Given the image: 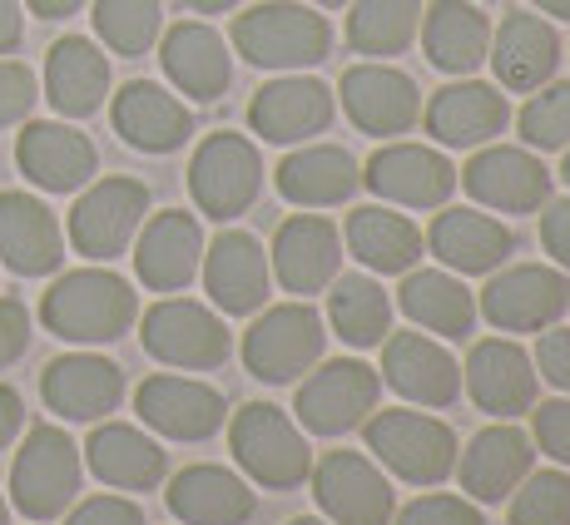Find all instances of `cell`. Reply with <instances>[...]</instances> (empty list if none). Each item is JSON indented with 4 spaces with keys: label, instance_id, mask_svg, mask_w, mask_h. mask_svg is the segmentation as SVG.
Returning <instances> with one entry per match:
<instances>
[{
    "label": "cell",
    "instance_id": "obj_7",
    "mask_svg": "<svg viewBox=\"0 0 570 525\" xmlns=\"http://www.w3.org/2000/svg\"><path fill=\"white\" fill-rule=\"evenodd\" d=\"M80 476H85V456L70 442V432L40 422L26 432L16 466H10V506L26 521H55L75 506Z\"/></svg>",
    "mask_w": 570,
    "mask_h": 525
},
{
    "label": "cell",
    "instance_id": "obj_25",
    "mask_svg": "<svg viewBox=\"0 0 570 525\" xmlns=\"http://www.w3.org/2000/svg\"><path fill=\"white\" fill-rule=\"evenodd\" d=\"M16 164L36 189L46 194H75L95 179L100 169V155H95L90 135H80L75 125H60V119H36V125L20 129L16 139Z\"/></svg>",
    "mask_w": 570,
    "mask_h": 525
},
{
    "label": "cell",
    "instance_id": "obj_32",
    "mask_svg": "<svg viewBox=\"0 0 570 525\" xmlns=\"http://www.w3.org/2000/svg\"><path fill=\"white\" fill-rule=\"evenodd\" d=\"M164 506L184 525H248L258 511V496L238 472L199 462V466H184L179 476H169Z\"/></svg>",
    "mask_w": 570,
    "mask_h": 525
},
{
    "label": "cell",
    "instance_id": "obj_45",
    "mask_svg": "<svg viewBox=\"0 0 570 525\" xmlns=\"http://www.w3.org/2000/svg\"><path fill=\"white\" fill-rule=\"evenodd\" d=\"M531 442L541 446V456H551L556 466L570 472V397L566 392L531 407Z\"/></svg>",
    "mask_w": 570,
    "mask_h": 525
},
{
    "label": "cell",
    "instance_id": "obj_22",
    "mask_svg": "<svg viewBox=\"0 0 570 525\" xmlns=\"http://www.w3.org/2000/svg\"><path fill=\"white\" fill-rule=\"evenodd\" d=\"M135 412L149 432L169 436V442H208V436H218L228 422L224 392L208 387L199 377H174V372H159V377L139 382Z\"/></svg>",
    "mask_w": 570,
    "mask_h": 525
},
{
    "label": "cell",
    "instance_id": "obj_53",
    "mask_svg": "<svg viewBox=\"0 0 570 525\" xmlns=\"http://www.w3.org/2000/svg\"><path fill=\"white\" fill-rule=\"evenodd\" d=\"M30 10H36L40 20H65V16H75V10L85 6V0H26Z\"/></svg>",
    "mask_w": 570,
    "mask_h": 525
},
{
    "label": "cell",
    "instance_id": "obj_39",
    "mask_svg": "<svg viewBox=\"0 0 570 525\" xmlns=\"http://www.w3.org/2000/svg\"><path fill=\"white\" fill-rule=\"evenodd\" d=\"M323 323L333 327L347 347H357V353L382 347V337L392 333V298L377 283V273H337V278L327 283Z\"/></svg>",
    "mask_w": 570,
    "mask_h": 525
},
{
    "label": "cell",
    "instance_id": "obj_10",
    "mask_svg": "<svg viewBox=\"0 0 570 525\" xmlns=\"http://www.w3.org/2000/svg\"><path fill=\"white\" fill-rule=\"evenodd\" d=\"M456 189L471 194V204L487 214H541L556 179L541 155L525 145H481L456 169Z\"/></svg>",
    "mask_w": 570,
    "mask_h": 525
},
{
    "label": "cell",
    "instance_id": "obj_12",
    "mask_svg": "<svg viewBox=\"0 0 570 525\" xmlns=\"http://www.w3.org/2000/svg\"><path fill=\"white\" fill-rule=\"evenodd\" d=\"M313 501L327 525H392L397 491L367 452H327L308 472Z\"/></svg>",
    "mask_w": 570,
    "mask_h": 525
},
{
    "label": "cell",
    "instance_id": "obj_56",
    "mask_svg": "<svg viewBox=\"0 0 570 525\" xmlns=\"http://www.w3.org/2000/svg\"><path fill=\"white\" fill-rule=\"evenodd\" d=\"M308 6H317V10H343L347 0H308Z\"/></svg>",
    "mask_w": 570,
    "mask_h": 525
},
{
    "label": "cell",
    "instance_id": "obj_31",
    "mask_svg": "<svg viewBox=\"0 0 570 525\" xmlns=\"http://www.w3.org/2000/svg\"><path fill=\"white\" fill-rule=\"evenodd\" d=\"M273 189L278 199L298 204V209H337L363 189V164L347 155L343 145H298L278 159L273 169Z\"/></svg>",
    "mask_w": 570,
    "mask_h": 525
},
{
    "label": "cell",
    "instance_id": "obj_16",
    "mask_svg": "<svg viewBox=\"0 0 570 525\" xmlns=\"http://www.w3.org/2000/svg\"><path fill=\"white\" fill-rule=\"evenodd\" d=\"M363 189H372L392 209H442L456 194V164L432 145L387 139L363 164Z\"/></svg>",
    "mask_w": 570,
    "mask_h": 525
},
{
    "label": "cell",
    "instance_id": "obj_13",
    "mask_svg": "<svg viewBox=\"0 0 570 525\" xmlns=\"http://www.w3.org/2000/svg\"><path fill=\"white\" fill-rule=\"evenodd\" d=\"M149 214V189L129 174H115V179H90V189L75 199L70 209V248L85 254L90 262H115L135 244L139 224Z\"/></svg>",
    "mask_w": 570,
    "mask_h": 525
},
{
    "label": "cell",
    "instance_id": "obj_18",
    "mask_svg": "<svg viewBox=\"0 0 570 525\" xmlns=\"http://www.w3.org/2000/svg\"><path fill=\"white\" fill-rule=\"evenodd\" d=\"M382 382L402 402L422 412H442L462 397V363L432 333H387L382 337Z\"/></svg>",
    "mask_w": 570,
    "mask_h": 525
},
{
    "label": "cell",
    "instance_id": "obj_21",
    "mask_svg": "<svg viewBox=\"0 0 570 525\" xmlns=\"http://www.w3.org/2000/svg\"><path fill=\"white\" fill-rule=\"evenodd\" d=\"M422 125L442 149H481L507 135V125H511L507 90L491 80L456 75L452 85H442V90L426 100Z\"/></svg>",
    "mask_w": 570,
    "mask_h": 525
},
{
    "label": "cell",
    "instance_id": "obj_37",
    "mask_svg": "<svg viewBox=\"0 0 570 525\" xmlns=\"http://www.w3.org/2000/svg\"><path fill=\"white\" fill-rule=\"evenodd\" d=\"M343 244H347V254L363 262V273H382V278L416 268L426 248L422 228L407 214L392 209V204H363V209L347 214Z\"/></svg>",
    "mask_w": 570,
    "mask_h": 525
},
{
    "label": "cell",
    "instance_id": "obj_19",
    "mask_svg": "<svg viewBox=\"0 0 570 525\" xmlns=\"http://www.w3.org/2000/svg\"><path fill=\"white\" fill-rule=\"evenodd\" d=\"M199 278H204L208 303L224 317H254L258 308H268V293H273L268 248L254 234H244V228H224L214 244H204Z\"/></svg>",
    "mask_w": 570,
    "mask_h": 525
},
{
    "label": "cell",
    "instance_id": "obj_27",
    "mask_svg": "<svg viewBox=\"0 0 570 525\" xmlns=\"http://www.w3.org/2000/svg\"><path fill=\"white\" fill-rule=\"evenodd\" d=\"M487 65L497 70V85L511 95H531L541 85L556 80L561 65V36L551 20H541L535 10H511L497 30H491Z\"/></svg>",
    "mask_w": 570,
    "mask_h": 525
},
{
    "label": "cell",
    "instance_id": "obj_35",
    "mask_svg": "<svg viewBox=\"0 0 570 525\" xmlns=\"http://www.w3.org/2000/svg\"><path fill=\"white\" fill-rule=\"evenodd\" d=\"M422 50L432 70L442 75H476L491 50V20L476 0H432L422 16Z\"/></svg>",
    "mask_w": 570,
    "mask_h": 525
},
{
    "label": "cell",
    "instance_id": "obj_51",
    "mask_svg": "<svg viewBox=\"0 0 570 525\" xmlns=\"http://www.w3.org/2000/svg\"><path fill=\"white\" fill-rule=\"evenodd\" d=\"M20 426H26V402L16 387H0V452L20 436Z\"/></svg>",
    "mask_w": 570,
    "mask_h": 525
},
{
    "label": "cell",
    "instance_id": "obj_41",
    "mask_svg": "<svg viewBox=\"0 0 570 525\" xmlns=\"http://www.w3.org/2000/svg\"><path fill=\"white\" fill-rule=\"evenodd\" d=\"M95 36L115 55H149L164 36L159 0H95Z\"/></svg>",
    "mask_w": 570,
    "mask_h": 525
},
{
    "label": "cell",
    "instance_id": "obj_42",
    "mask_svg": "<svg viewBox=\"0 0 570 525\" xmlns=\"http://www.w3.org/2000/svg\"><path fill=\"white\" fill-rule=\"evenodd\" d=\"M521 145L535 155H551V149H570V80H551L541 90H531V100L517 115Z\"/></svg>",
    "mask_w": 570,
    "mask_h": 525
},
{
    "label": "cell",
    "instance_id": "obj_36",
    "mask_svg": "<svg viewBox=\"0 0 570 525\" xmlns=\"http://www.w3.org/2000/svg\"><path fill=\"white\" fill-rule=\"evenodd\" d=\"M397 308L412 317L422 333L442 343H462L476 327V293L446 268H407L397 288Z\"/></svg>",
    "mask_w": 570,
    "mask_h": 525
},
{
    "label": "cell",
    "instance_id": "obj_23",
    "mask_svg": "<svg viewBox=\"0 0 570 525\" xmlns=\"http://www.w3.org/2000/svg\"><path fill=\"white\" fill-rule=\"evenodd\" d=\"M426 254L442 262L456 278H487V273L507 268L517 254V234L487 209H436L432 228L422 234Z\"/></svg>",
    "mask_w": 570,
    "mask_h": 525
},
{
    "label": "cell",
    "instance_id": "obj_50",
    "mask_svg": "<svg viewBox=\"0 0 570 525\" xmlns=\"http://www.w3.org/2000/svg\"><path fill=\"white\" fill-rule=\"evenodd\" d=\"M30 347V313L20 298H0V367H10Z\"/></svg>",
    "mask_w": 570,
    "mask_h": 525
},
{
    "label": "cell",
    "instance_id": "obj_20",
    "mask_svg": "<svg viewBox=\"0 0 570 525\" xmlns=\"http://www.w3.org/2000/svg\"><path fill=\"white\" fill-rule=\"evenodd\" d=\"M337 119V95L313 75H278L248 100V129L263 145H308Z\"/></svg>",
    "mask_w": 570,
    "mask_h": 525
},
{
    "label": "cell",
    "instance_id": "obj_38",
    "mask_svg": "<svg viewBox=\"0 0 570 525\" xmlns=\"http://www.w3.org/2000/svg\"><path fill=\"white\" fill-rule=\"evenodd\" d=\"M46 100L65 119H90L109 100V60L95 40L65 36L46 55Z\"/></svg>",
    "mask_w": 570,
    "mask_h": 525
},
{
    "label": "cell",
    "instance_id": "obj_24",
    "mask_svg": "<svg viewBox=\"0 0 570 525\" xmlns=\"http://www.w3.org/2000/svg\"><path fill=\"white\" fill-rule=\"evenodd\" d=\"M535 472V442L531 432H521L517 422H491L466 442V452H456V481H462L466 501L476 506H497L525 476Z\"/></svg>",
    "mask_w": 570,
    "mask_h": 525
},
{
    "label": "cell",
    "instance_id": "obj_34",
    "mask_svg": "<svg viewBox=\"0 0 570 525\" xmlns=\"http://www.w3.org/2000/svg\"><path fill=\"white\" fill-rule=\"evenodd\" d=\"M80 456H85V466L115 491H155L164 472H169L164 446L129 422H100Z\"/></svg>",
    "mask_w": 570,
    "mask_h": 525
},
{
    "label": "cell",
    "instance_id": "obj_30",
    "mask_svg": "<svg viewBox=\"0 0 570 525\" xmlns=\"http://www.w3.org/2000/svg\"><path fill=\"white\" fill-rule=\"evenodd\" d=\"M40 397L60 422H105L125 397V372L109 357L65 353L40 372Z\"/></svg>",
    "mask_w": 570,
    "mask_h": 525
},
{
    "label": "cell",
    "instance_id": "obj_44",
    "mask_svg": "<svg viewBox=\"0 0 570 525\" xmlns=\"http://www.w3.org/2000/svg\"><path fill=\"white\" fill-rule=\"evenodd\" d=\"M392 525H487L476 501L452 496V491H422L402 511H392Z\"/></svg>",
    "mask_w": 570,
    "mask_h": 525
},
{
    "label": "cell",
    "instance_id": "obj_29",
    "mask_svg": "<svg viewBox=\"0 0 570 525\" xmlns=\"http://www.w3.org/2000/svg\"><path fill=\"white\" fill-rule=\"evenodd\" d=\"M159 65L169 75V85L189 100H218L234 80V50L208 20H179L159 36Z\"/></svg>",
    "mask_w": 570,
    "mask_h": 525
},
{
    "label": "cell",
    "instance_id": "obj_55",
    "mask_svg": "<svg viewBox=\"0 0 570 525\" xmlns=\"http://www.w3.org/2000/svg\"><path fill=\"white\" fill-rule=\"evenodd\" d=\"M541 16H556V20H570V0H531Z\"/></svg>",
    "mask_w": 570,
    "mask_h": 525
},
{
    "label": "cell",
    "instance_id": "obj_48",
    "mask_svg": "<svg viewBox=\"0 0 570 525\" xmlns=\"http://www.w3.org/2000/svg\"><path fill=\"white\" fill-rule=\"evenodd\" d=\"M65 525H145V511L129 496H90L70 511Z\"/></svg>",
    "mask_w": 570,
    "mask_h": 525
},
{
    "label": "cell",
    "instance_id": "obj_40",
    "mask_svg": "<svg viewBox=\"0 0 570 525\" xmlns=\"http://www.w3.org/2000/svg\"><path fill=\"white\" fill-rule=\"evenodd\" d=\"M422 30V0H347V46L367 60L407 55Z\"/></svg>",
    "mask_w": 570,
    "mask_h": 525
},
{
    "label": "cell",
    "instance_id": "obj_3",
    "mask_svg": "<svg viewBox=\"0 0 570 525\" xmlns=\"http://www.w3.org/2000/svg\"><path fill=\"white\" fill-rule=\"evenodd\" d=\"M139 298L119 273L109 268H75L65 278L50 283V293L40 298V323L50 327L60 343H115L135 327Z\"/></svg>",
    "mask_w": 570,
    "mask_h": 525
},
{
    "label": "cell",
    "instance_id": "obj_14",
    "mask_svg": "<svg viewBox=\"0 0 570 525\" xmlns=\"http://www.w3.org/2000/svg\"><path fill=\"white\" fill-rule=\"evenodd\" d=\"M337 105L353 119L357 135H372V139H397L422 119V90L392 60H363L353 70H343Z\"/></svg>",
    "mask_w": 570,
    "mask_h": 525
},
{
    "label": "cell",
    "instance_id": "obj_43",
    "mask_svg": "<svg viewBox=\"0 0 570 525\" xmlns=\"http://www.w3.org/2000/svg\"><path fill=\"white\" fill-rule=\"evenodd\" d=\"M507 525H570V472H531L507 496Z\"/></svg>",
    "mask_w": 570,
    "mask_h": 525
},
{
    "label": "cell",
    "instance_id": "obj_17",
    "mask_svg": "<svg viewBox=\"0 0 570 525\" xmlns=\"http://www.w3.org/2000/svg\"><path fill=\"white\" fill-rule=\"evenodd\" d=\"M273 283L293 298L327 293V283L343 273V228L323 214H293L273 228L268 244Z\"/></svg>",
    "mask_w": 570,
    "mask_h": 525
},
{
    "label": "cell",
    "instance_id": "obj_5",
    "mask_svg": "<svg viewBox=\"0 0 570 525\" xmlns=\"http://www.w3.org/2000/svg\"><path fill=\"white\" fill-rule=\"evenodd\" d=\"M382 402V377L377 367H367L363 357H327L313 372L298 377L293 392V422L308 436L323 442H343L363 426Z\"/></svg>",
    "mask_w": 570,
    "mask_h": 525
},
{
    "label": "cell",
    "instance_id": "obj_8",
    "mask_svg": "<svg viewBox=\"0 0 570 525\" xmlns=\"http://www.w3.org/2000/svg\"><path fill=\"white\" fill-rule=\"evenodd\" d=\"M139 343L155 363L174 372H214L234 353L224 313L194 298H174V293H164L155 308L139 317Z\"/></svg>",
    "mask_w": 570,
    "mask_h": 525
},
{
    "label": "cell",
    "instance_id": "obj_49",
    "mask_svg": "<svg viewBox=\"0 0 570 525\" xmlns=\"http://www.w3.org/2000/svg\"><path fill=\"white\" fill-rule=\"evenodd\" d=\"M541 248L561 273H570V199H546L541 214Z\"/></svg>",
    "mask_w": 570,
    "mask_h": 525
},
{
    "label": "cell",
    "instance_id": "obj_1",
    "mask_svg": "<svg viewBox=\"0 0 570 525\" xmlns=\"http://www.w3.org/2000/svg\"><path fill=\"white\" fill-rule=\"evenodd\" d=\"M228 50L244 55L258 70L298 75L327 60L333 26H327V16H317V6H308V0H263V6H248L244 16H234Z\"/></svg>",
    "mask_w": 570,
    "mask_h": 525
},
{
    "label": "cell",
    "instance_id": "obj_26",
    "mask_svg": "<svg viewBox=\"0 0 570 525\" xmlns=\"http://www.w3.org/2000/svg\"><path fill=\"white\" fill-rule=\"evenodd\" d=\"M204 262V228L194 214L164 209L135 234V273L149 293H184L199 278Z\"/></svg>",
    "mask_w": 570,
    "mask_h": 525
},
{
    "label": "cell",
    "instance_id": "obj_54",
    "mask_svg": "<svg viewBox=\"0 0 570 525\" xmlns=\"http://www.w3.org/2000/svg\"><path fill=\"white\" fill-rule=\"evenodd\" d=\"M184 6H189L194 16H224V10H234L238 0H184Z\"/></svg>",
    "mask_w": 570,
    "mask_h": 525
},
{
    "label": "cell",
    "instance_id": "obj_2",
    "mask_svg": "<svg viewBox=\"0 0 570 525\" xmlns=\"http://www.w3.org/2000/svg\"><path fill=\"white\" fill-rule=\"evenodd\" d=\"M357 432H363V446L372 462L387 476L407 481V486L432 491V486H442V481H452V472H456L462 442H456L452 426L442 417H432V412L382 407V412H372Z\"/></svg>",
    "mask_w": 570,
    "mask_h": 525
},
{
    "label": "cell",
    "instance_id": "obj_58",
    "mask_svg": "<svg viewBox=\"0 0 570 525\" xmlns=\"http://www.w3.org/2000/svg\"><path fill=\"white\" fill-rule=\"evenodd\" d=\"M561 179H566V189H570V149H566V159H561Z\"/></svg>",
    "mask_w": 570,
    "mask_h": 525
},
{
    "label": "cell",
    "instance_id": "obj_52",
    "mask_svg": "<svg viewBox=\"0 0 570 525\" xmlns=\"http://www.w3.org/2000/svg\"><path fill=\"white\" fill-rule=\"evenodd\" d=\"M26 36V16H20V0H0V55H10Z\"/></svg>",
    "mask_w": 570,
    "mask_h": 525
},
{
    "label": "cell",
    "instance_id": "obj_57",
    "mask_svg": "<svg viewBox=\"0 0 570 525\" xmlns=\"http://www.w3.org/2000/svg\"><path fill=\"white\" fill-rule=\"evenodd\" d=\"M288 525H327L323 516H298V521H288Z\"/></svg>",
    "mask_w": 570,
    "mask_h": 525
},
{
    "label": "cell",
    "instance_id": "obj_47",
    "mask_svg": "<svg viewBox=\"0 0 570 525\" xmlns=\"http://www.w3.org/2000/svg\"><path fill=\"white\" fill-rule=\"evenodd\" d=\"M531 363H535V377L551 382L556 392L570 397V327H546L535 353H531Z\"/></svg>",
    "mask_w": 570,
    "mask_h": 525
},
{
    "label": "cell",
    "instance_id": "obj_15",
    "mask_svg": "<svg viewBox=\"0 0 570 525\" xmlns=\"http://www.w3.org/2000/svg\"><path fill=\"white\" fill-rule=\"evenodd\" d=\"M462 387L476 402V412H487L491 422H517L541 402V377H535L531 353L517 337H481V343H471Z\"/></svg>",
    "mask_w": 570,
    "mask_h": 525
},
{
    "label": "cell",
    "instance_id": "obj_46",
    "mask_svg": "<svg viewBox=\"0 0 570 525\" xmlns=\"http://www.w3.org/2000/svg\"><path fill=\"white\" fill-rule=\"evenodd\" d=\"M36 100H40V85H36V75H30V65L0 60V129L26 119L30 109H36Z\"/></svg>",
    "mask_w": 570,
    "mask_h": 525
},
{
    "label": "cell",
    "instance_id": "obj_28",
    "mask_svg": "<svg viewBox=\"0 0 570 525\" xmlns=\"http://www.w3.org/2000/svg\"><path fill=\"white\" fill-rule=\"evenodd\" d=\"M109 125L139 155H174V149L189 145L194 135V115L189 105L174 90H164L155 80H129L125 90L109 105Z\"/></svg>",
    "mask_w": 570,
    "mask_h": 525
},
{
    "label": "cell",
    "instance_id": "obj_11",
    "mask_svg": "<svg viewBox=\"0 0 570 525\" xmlns=\"http://www.w3.org/2000/svg\"><path fill=\"white\" fill-rule=\"evenodd\" d=\"M476 313L497 333H546L570 313V278L546 262H511V268L487 273Z\"/></svg>",
    "mask_w": 570,
    "mask_h": 525
},
{
    "label": "cell",
    "instance_id": "obj_6",
    "mask_svg": "<svg viewBox=\"0 0 570 525\" xmlns=\"http://www.w3.org/2000/svg\"><path fill=\"white\" fill-rule=\"evenodd\" d=\"M323 347H327L323 313L308 298H293V303L258 308L244 343H238V353H244L248 377L268 382V387H288V382H298L303 372H313L323 363Z\"/></svg>",
    "mask_w": 570,
    "mask_h": 525
},
{
    "label": "cell",
    "instance_id": "obj_9",
    "mask_svg": "<svg viewBox=\"0 0 570 525\" xmlns=\"http://www.w3.org/2000/svg\"><path fill=\"white\" fill-rule=\"evenodd\" d=\"M263 189V155L248 135L218 129L189 159V199L214 224H234L254 209Z\"/></svg>",
    "mask_w": 570,
    "mask_h": 525
},
{
    "label": "cell",
    "instance_id": "obj_33",
    "mask_svg": "<svg viewBox=\"0 0 570 525\" xmlns=\"http://www.w3.org/2000/svg\"><path fill=\"white\" fill-rule=\"evenodd\" d=\"M0 262L20 278H50L65 262V228L36 194H0Z\"/></svg>",
    "mask_w": 570,
    "mask_h": 525
},
{
    "label": "cell",
    "instance_id": "obj_59",
    "mask_svg": "<svg viewBox=\"0 0 570 525\" xmlns=\"http://www.w3.org/2000/svg\"><path fill=\"white\" fill-rule=\"evenodd\" d=\"M0 525H10V506H6V501H0Z\"/></svg>",
    "mask_w": 570,
    "mask_h": 525
},
{
    "label": "cell",
    "instance_id": "obj_4",
    "mask_svg": "<svg viewBox=\"0 0 570 525\" xmlns=\"http://www.w3.org/2000/svg\"><path fill=\"white\" fill-rule=\"evenodd\" d=\"M228 452L248 486L263 491H298L313 472L308 432L273 402H248L228 417Z\"/></svg>",
    "mask_w": 570,
    "mask_h": 525
}]
</instances>
